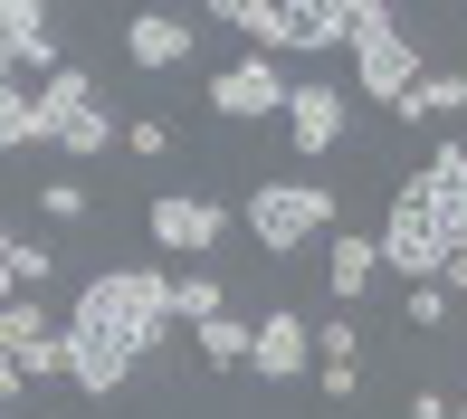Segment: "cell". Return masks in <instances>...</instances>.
<instances>
[{
	"mask_svg": "<svg viewBox=\"0 0 467 419\" xmlns=\"http://www.w3.org/2000/svg\"><path fill=\"white\" fill-rule=\"evenodd\" d=\"M0 353H10L29 382H67V324H57L38 296H10V305H0Z\"/></svg>",
	"mask_w": 467,
	"mask_h": 419,
	"instance_id": "obj_7",
	"label": "cell"
},
{
	"mask_svg": "<svg viewBox=\"0 0 467 419\" xmlns=\"http://www.w3.org/2000/svg\"><path fill=\"white\" fill-rule=\"evenodd\" d=\"M29 105H38V143H67L77 124L105 105V87H96L87 67H57V77H38V96H29Z\"/></svg>",
	"mask_w": 467,
	"mask_h": 419,
	"instance_id": "obj_12",
	"label": "cell"
},
{
	"mask_svg": "<svg viewBox=\"0 0 467 419\" xmlns=\"http://www.w3.org/2000/svg\"><path fill=\"white\" fill-rule=\"evenodd\" d=\"M210 115H220V124H267V115H277V124H286V77H277V57L239 48L220 77H210Z\"/></svg>",
	"mask_w": 467,
	"mask_h": 419,
	"instance_id": "obj_6",
	"label": "cell"
},
{
	"mask_svg": "<svg viewBox=\"0 0 467 419\" xmlns=\"http://www.w3.org/2000/svg\"><path fill=\"white\" fill-rule=\"evenodd\" d=\"M191 48H201V19H191V10H134V19H124V57H134L143 77L182 67Z\"/></svg>",
	"mask_w": 467,
	"mask_h": 419,
	"instance_id": "obj_9",
	"label": "cell"
},
{
	"mask_svg": "<svg viewBox=\"0 0 467 419\" xmlns=\"http://www.w3.org/2000/svg\"><path fill=\"white\" fill-rule=\"evenodd\" d=\"M315 363V324L296 305H277V314H258V343H248V372L258 382H296V372Z\"/></svg>",
	"mask_w": 467,
	"mask_h": 419,
	"instance_id": "obj_10",
	"label": "cell"
},
{
	"mask_svg": "<svg viewBox=\"0 0 467 419\" xmlns=\"http://www.w3.org/2000/svg\"><path fill=\"white\" fill-rule=\"evenodd\" d=\"M172 314H182V324H210V314H229V286L210 277V267H182V277H172Z\"/></svg>",
	"mask_w": 467,
	"mask_h": 419,
	"instance_id": "obj_17",
	"label": "cell"
},
{
	"mask_svg": "<svg viewBox=\"0 0 467 419\" xmlns=\"http://www.w3.org/2000/svg\"><path fill=\"white\" fill-rule=\"evenodd\" d=\"M439 286H449V305L467 296V248H458V258H449V267H439Z\"/></svg>",
	"mask_w": 467,
	"mask_h": 419,
	"instance_id": "obj_26",
	"label": "cell"
},
{
	"mask_svg": "<svg viewBox=\"0 0 467 419\" xmlns=\"http://www.w3.org/2000/svg\"><path fill=\"white\" fill-rule=\"evenodd\" d=\"M344 134H353V87H334V77H306V87H286V143H296L306 162H325Z\"/></svg>",
	"mask_w": 467,
	"mask_h": 419,
	"instance_id": "obj_8",
	"label": "cell"
},
{
	"mask_svg": "<svg viewBox=\"0 0 467 419\" xmlns=\"http://www.w3.org/2000/svg\"><path fill=\"white\" fill-rule=\"evenodd\" d=\"M172 115H134V124H124V153H143V162H162V153H172Z\"/></svg>",
	"mask_w": 467,
	"mask_h": 419,
	"instance_id": "obj_21",
	"label": "cell"
},
{
	"mask_svg": "<svg viewBox=\"0 0 467 419\" xmlns=\"http://www.w3.org/2000/svg\"><path fill=\"white\" fill-rule=\"evenodd\" d=\"M449 115H467V77L449 67H420V87L391 105V124H449Z\"/></svg>",
	"mask_w": 467,
	"mask_h": 419,
	"instance_id": "obj_15",
	"label": "cell"
},
{
	"mask_svg": "<svg viewBox=\"0 0 467 419\" xmlns=\"http://www.w3.org/2000/svg\"><path fill=\"white\" fill-rule=\"evenodd\" d=\"M10 248H19V239H10V229H0V305L19 296V267H10Z\"/></svg>",
	"mask_w": 467,
	"mask_h": 419,
	"instance_id": "obj_25",
	"label": "cell"
},
{
	"mask_svg": "<svg viewBox=\"0 0 467 419\" xmlns=\"http://www.w3.org/2000/svg\"><path fill=\"white\" fill-rule=\"evenodd\" d=\"M458 248H449V229L430 220V200L400 181L391 191V220H381V277H400V286H439V267H449Z\"/></svg>",
	"mask_w": 467,
	"mask_h": 419,
	"instance_id": "obj_5",
	"label": "cell"
},
{
	"mask_svg": "<svg viewBox=\"0 0 467 419\" xmlns=\"http://www.w3.org/2000/svg\"><path fill=\"white\" fill-rule=\"evenodd\" d=\"M239 220H248V239L267 258H306L315 239H334V191L325 181H258L239 200Z\"/></svg>",
	"mask_w": 467,
	"mask_h": 419,
	"instance_id": "obj_2",
	"label": "cell"
},
{
	"mask_svg": "<svg viewBox=\"0 0 467 419\" xmlns=\"http://www.w3.org/2000/svg\"><path fill=\"white\" fill-rule=\"evenodd\" d=\"M191 343H201L210 372H248V343H258V324H239V305L210 314V324H191Z\"/></svg>",
	"mask_w": 467,
	"mask_h": 419,
	"instance_id": "obj_16",
	"label": "cell"
},
{
	"mask_svg": "<svg viewBox=\"0 0 467 419\" xmlns=\"http://www.w3.org/2000/svg\"><path fill=\"white\" fill-rule=\"evenodd\" d=\"M0 67H10V77H19V67H29V77H57V67H67L38 0H0Z\"/></svg>",
	"mask_w": 467,
	"mask_h": 419,
	"instance_id": "obj_11",
	"label": "cell"
},
{
	"mask_svg": "<svg viewBox=\"0 0 467 419\" xmlns=\"http://www.w3.org/2000/svg\"><path fill=\"white\" fill-rule=\"evenodd\" d=\"M410 419H458V401L449 391H410Z\"/></svg>",
	"mask_w": 467,
	"mask_h": 419,
	"instance_id": "obj_23",
	"label": "cell"
},
{
	"mask_svg": "<svg viewBox=\"0 0 467 419\" xmlns=\"http://www.w3.org/2000/svg\"><path fill=\"white\" fill-rule=\"evenodd\" d=\"M353 77H363V96L381 105V115L420 87V38L400 29L381 0H363V19H353Z\"/></svg>",
	"mask_w": 467,
	"mask_h": 419,
	"instance_id": "obj_3",
	"label": "cell"
},
{
	"mask_svg": "<svg viewBox=\"0 0 467 419\" xmlns=\"http://www.w3.org/2000/svg\"><path fill=\"white\" fill-rule=\"evenodd\" d=\"M172 324H182L172 314V267H96L67 305V382L87 401H115L162 353Z\"/></svg>",
	"mask_w": 467,
	"mask_h": 419,
	"instance_id": "obj_1",
	"label": "cell"
},
{
	"mask_svg": "<svg viewBox=\"0 0 467 419\" xmlns=\"http://www.w3.org/2000/svg\"><path fill=\"white\" fill-rule=\"evenodd\" d=\"M201 19H229V29H239L258 57L296 48V10H286V0H220V10H201Z\"/></svg>",
	"mask_w": 467,
	"mask_h": 419,
	"instance_id": "obj_14",
	"label": "cell"
},
{
	"mask_svg": "<svg viewBox=\"0 0 467 419\" xmlns=\"http://www.w3.org/2000/svg\"><path fill=\"white\" fill-rule=\"evenodd\" d=\"M372 277H381V239H363V229H334V239H325V296L353 314V305L372 296Z\"/></svg>",
	"mask_w": 467,
	"mask_h": 419,
	"instance_id": "obj_13",
	"label": "cell"
},
{
	"mask_svg": "<svg viewBox=\"0 0 467 419\" xmlns=\"http://www.w3.org/2000/svg\"><path fill=\"white\" fill-rule=\"evenodd\" d=\"M0 153H38V105L19 87H0Z\"/></svg>",
	"mask_w": 467,
	"mask_h": 419,
	"instance_id": "obj_18",
	"label": "cell"
},
{
	"mask_svg": "<svg viewBox=\"0 0 467 419\" xmlns=\"http://www.w3.org/2000/svg\"><path fill=\"white\" fill-rule=\"evenodd\" d=\"M0 401H29V372H19L10 353H0Z\"/></svg>",
	"mask_w": 467,
	"mask_h": 419,
	"instance_id": "obj_24",
	"label": "cell"
},
{
	"mask_svg": "<svg viewBox=\"0 0 467 419\" xmlns=\"http://www.w3.org/2000/svg\"><path fill=\"white\" fill-rule=\"evenodd\" d=\"M315 353H325V363H363V314H344V305H334L325 324H315Z\"/></svg>",
	"mask_w": 467,
	"mask_h": 419,
	"instance_id": "obj_19",
	"label": "cell"
},
{
	"mask_svg": "<svg viewBox=\"0 0 467 419\" xmlns=\"http://www.w3.org/2000/svg\"><path fill=\"white\" fill-rule=\"evenodd\" d=\"M0 419H10V401H0Z\"/></svg>",
	"mask_w": 467,
	"mask_h": 419,
	"instance_id": "obj_27",
	"label": "cell"
},
{
	"mask_svg": "<svg viewBox=\"0 0 467 419\" xmlns=\"http://www.w3.org/2000/svg\"><path fill=\"white\" fill-rule=\"evenodd\" d=\"M38 210H48V220L67 229V220H87V210H96V191H87V181H67V172H57V181H38Z\"/></svg>",
	"mask_w": 467,
	"mask_h": 419,
	"instance_id": "obj_20",
	"label": "cell"
},
{
	"mask_svg": "<svg viewBox=\"0 0 467 419\" xmlns=\"http://www.w3.org/2000/svg\"><path fill=\"white\" fill-rule=\"evenodd\" d=\"M143 239H153L162 258H182V267H210L220 239H229V200H210V191H153V200H143Z\"/></svg>",
	"mask_w": 467,
	"mask_h": 419,
	"instance_id": "obj_4",
	"label": "cell"
},
{
	"mask_svg": "<svg viewBox=\"0 0 467 419\" xmlns=\"http://www.w3.org/2000/svg\"><path fill=\"white\" fill-rule=\"evenodd\" d=\"M400 324H410V333H439V324H449V286H410V296H400Z\"/></svg>",
	"mask_w": 467,
	"mask_h": 419,
	"instance_id": "obj_22",
	"label": "cell"
}]
</instances>
